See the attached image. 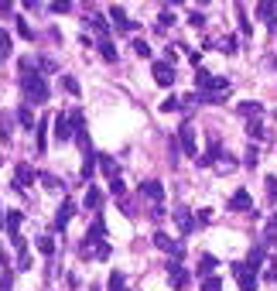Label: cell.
<instances>
[{"instance_id":"obj_8","label":"cell","mask_w":277,"mask_h":291,"mask_svg":"<svg viewBox=\"0 0 277 291\" xmlns=\"http://www.w3.org/2000/svg\"><path fill=\"white\" fill-rule=\"evenodd\" d=\"M110 21H113V24H117L120 31H127V35H130V31H134V28H137V24H134V21L127 18V11H123V7H110Z\"/></svg>"},{"instance_id":"obj_21","label":"cell","mask_w":277,"mask_h":291,"mask_svg":"<svg viewBox=\"0 0 277 291\" xmlns=\"http://www.w3.org/2000/svg\"><path fill=\"white\" fill-rule=\"evenodd\" d=\"M93 172H96V155H86V161H82V182H89Z\"/></svg>"},{"instance_id":"obj_18","label":"cell","mask_w":277,"mask_h":291,"mask_svg":"<svg viewBox=\"0 0 277 291\" xmlns=\"http://www.w3.org/2000/svg\"><path fill=\"white\" fill-rule=\"evenodd\" d=\"M103 236H106V223H103V219H96V223L89 226V233H86V240L93 243V240H103Z\"/></svg>"},{"instance_id":"obj_19","label":"cell","mask_w":277,"mask_h":291,"mask_svg":"<svg viewBox=\"0 0 277 291\" xmlns=\"http://www.w3.org/2000/svg\"><path fill=\"white\" fill-rule=\"evenodd\" d=\"M274 11H277V4H274V0H263V4H257V18H263V21H270V18H274Z\"/></svg>"},{"instance_id":"obj_29","label":"cell","mask_w":277,"mask_h":291,"mask_svg":"<svg viewBox=\"0 0 277 291\" xmlns=\"http://www.w3.org/2000/svg\"><path fill=\"white\" fill-rule=\"evenodd\" d=\"M106 291H123V274H120V271L110 274V281H106Z\"/></svg>"},{"instance_id":"obj_7","label":"cell","mask_w":277,"mask_h":291,"mask_svg":"<svg viewBox=\"0 0 277 291\" xmlns=\"http://www.w3.org/2000/svg\"><path fill=\"white\" fill-rule=\"evenodd\" d=\"M72 213H76V202H72V199H65V202H62V209H59V216H55V223H52V230H65V226H69V219H72Z\"/></svg>"},{"instance_id":"obj_50","label":"cell","mask_w":277,"mask_h":291,"mask_svg":"<svg viewBox=\"0 0 277 291\" xmlns=\"http://www.w3.org/2000/svg\"><path fill=\"white\" fill-rule=\"evenodd\" d=\"M0 165H4V158H0Z\"/></svg>"},{"instance_id":"obj_24","label":"cell","mask_w":277,"mask_h":291,"mask_svg":"<svg viewBox=\"0 0 277 291\" xmlns=\"http://www.w3.org/2000/svg\"><path fill=\"white\" fill-rule=\"evenodd\" d=\"M38 250L45 253V257H52V253H55V240H52L48 233H45V236H38Z\"/></svg>"},{"instance_id":"obj_32","label":"cell","mask_w":277,"mask_h":291,"mask_svg":"<svg viewBox=\"0 0 277 291\" xmlns=\"http://www.w3.org/2000/svg\"><path fill=\"white\" fill-rule=\"evenodd\" d=\"M202 291H222V277H205L202 281Z\"/></svg>"},{"instance_id":"obj_10","label":"cell","mask_w":277,"mask_h":291,"mask_svg":"<svg viewBox=\"0 0 277 291\" xmlns=\"http://www.w3.org/2000/svg\"><path fill=\"white\" fill-rule=\"evenodd\" d=\"M72 137V123H69V113H59L55 116V140H69Z\"/></svg>"},{"instance_id":"obj_17","label":"cell","mask_w":277,"mask_h":291,"mask_svg":"<svg viewBox=\"0 0 277 291\" xmlns=\"http://www.w3.org/2000/svg\"><path fill=\"white\" fill-rule=\"evenodd\" d=\"M69 123H72V134L86 130V116H82V110H69Z\"/></svg>"},{"instance_id":"obj_43","label":"cell","mask_w":277,"mask_h":291,"mask_svg":"<svg viewBox=\"0 0 277 291\" xmlns=\"http://www.w3.org/2000/svg\"><path fill=\"white\" fill-rule=\"evenodd\" d=\"M110 192L117 195V199L123 195V178H110Z\"/></svg>"},{"instance_id":"obj_11","label":"cell","mask_w":277,"mask_h":291,"mask_svg":"<svg viewBox=\"0 0 277 291\" xmlns=\"http://www.w3.org/2000/svg\"><path fill=\"white\" fill-rule=\"evenodd\" d=\"M82 206H86V209H93V213H96L99 206H103V192H99L96 185H89V189H86V199H82Z\"/></svg>"},{"instance_id":"obj_49","label":"cell","mask_w":277,"mask_h":291,"mask_svg":"<svg viewBox=\"0 0 277 291\" xmlns=\"http://www.w3.org/2000/svg\"><path fill=\"white\" fill-rule=\"evenodd\" d=\"M188 21H192V28H198V24H205V18H202L198 11H192V14H188Z\"/></svg>"},{"instance_id":"obj_41","label":"cell","mask_w":277,"mask_h":291,"mask_svg":"<svg viewBox=\"0 0 277 291\" xmlns=\"http://www.w3.org/2000/svg\"><path fill=\"white\" fill-rule=\"evenodd\" d=\"M246 168H257V148H246V158H243Z\"/></svg>"},{"instance_id":"obj_38","label":"cell","mask_w":277,"mask_h":291,"mask_svg":"<svg viewBox=\"0 0 277 291\" xmlns=\"http://www.w3.org/2000/svg\"><path fill=\"white\" fill-rule=\"evenodd\" d=\"M236 18H239V31L250 35V21H246V11H243V7H236Z\"/></svg>"},{"instance_id":"obj_33","label":"cell","mask_w":277,"mask_h":291,"mask_svg":"<svg viewBox=\"0 0 277 291\" xmlns=\"http://www.w3.org/2000/svg\"><path fill=\"white\" fill-rule=\"evenodd\" d=\"M62 86H65V93H72V96H79V82L72 76H62Z\"/></svg>"},{"instance_id":"obj_13","label":"cell","mask_w":277,"mask_h":291,"mask_svg":"<svg viewBox=\"0 0 277 291\" xmlns=\"http://www.w3.org/2000/svg\"><path fill=\"white\" fill-rule=\"evenodd\" d=\"M96 161H99V168L110 175V178H120V165L113 161V155H96Z\"/></svg>"},{"instance_id":"obj_48","label":"cell","mask_w":277,"mask_h":291,"mask_svg":"<svg viewBox=\"0 0 277 291\" xmlns=\"http://www.w3.org/2000/svg\"><path fill=\"white\" fill-rule=\"evenodd\" d=\"M222 48H226V52H236V38H233V35H226V38H222Z\"/></svg>"},{"instance_id":"obj_20","label":"cell","mask_w":277,"mask_h":291,"mask_svg":"<svg viewBox=\"0 0 277 291\" xmlns=\"http://www.w3.org/2000/svg\"><path fill=\"white\" fill-rule=\"evenodd\" d=\"M263 257H267V250H263V247H253V250L246 253V264H250V267H260Z\"/></svg>"},{"instance_id":"obj_31","label":"cell","mask_w":277,"mask_h":291,"mask_svg":"<svg viewBox=\"0 0 277 291\" xmlns=\"http://www.w3.org/2000/svg\"><path fill=\"white\" fill-rule=\"evenodd\" d=\"M154 243H158V247H161L164 253H171V247H175V240H168L164 233H154Z\"/></svg>"},{"instance_id":"obj_2","label":"cell","mask_w":277,"mask_h":291,"mask_svg":"<svg viewBox=\"0 0 277 291\" xmlns=\"http://www.w3.org/2000/svg\"><path fill=\"white\" fill-rule=\"evenodd\" d=\"M233 274H236V281H239V291H257V284H260L257 267H250L243 260V264H233Z\"/></svg>"},{"instance_id":"obj_39","label":"cell","mask_w":277,"mask_h":291,"mask_svg":"<svg viewBox=\"0 0 277 291\" xmlns=\"http://www.w3.org/2000/svg\"><path fill=\"white\" fill-rule=\"evenodd\" d=\"M134 52H137L140 58H147V55H151V48H147V41H140V38H134Z\"/></svg>"},{"instance_id":"obj_36","label":"cell","mask_w":277,"mask_h":291,"mask_svg":"<svg viewBox=\"0 0 277 291\" xmlns=\"http://www.w3.org/2000/svg\"><path fill=\"white\" fill-rule=\"evenodd\" d=\"M18 35H21V38H35V28H28V21L18 18Z\"/></svg>"},{"instance_id":"obj_22","label":"cell","mask_w":277,"mask_h":291,"mask_svg":"<svg viewBox=\"0 0 277 291\" xmlns=\"http://www.w3.org/2000/svg\"><path fill=\"white\" fill-rule=\"evenodd\" d=\"M216 168H219V172H222V175H229V172H233V168H236V161H233V158H229V155H226V151H222V155H219V161H216Z\"/></svg>"},{"instance_id":"obj_46","label":"cell","mask_w":277,"mask_h":291,"mask_svg":"<svg viewBox=\"0 0 277 291\" xmlns=\"http://www.w3.org/2000/svg\"><path fill=\"white\" fill-rule=\"evenodd\" d=\"M164 24H168V28H171V24H175V14H171V11H168V7H164V11H161V28H164Z\"/></svg>"},{"instance_id":"obj_47","label":"cell","mask_w":277,"mask_h":291,"mask_svg":"<svg viewBox=\"0 0 277 291\" xmlns=\"http://www.w3.org/2000/svg\"><path fill=\"white\" fill-rule=\"evenodd\" d=\"M48 148V140H45V123H38V151Z\"/></svg>"},{"instance_id":"obj_44","label":"cell","mask_w":277,"mask_h":291,"mask_svg":"<svg viewBox=\"0 0 277 291\" xmlns=\"http://www.w3.org/2000/svg\"><path fill=\"white\" fill-rule=\"evenodd\" d=\"M38 72H55V62L52 58H38Z\"/></svg>"},{"instance_id":"obj_1","label":"cell","mask_w":277,"mask_h":291,"mask_svg":"<svg viewBox=\"0 0 277 291\" xmlns=\"http://www.w3.org/2000/svg\"><path fill=\"white\" fill-rule=\"evenodd\" d=\"M21 86H24V96L31 99V103H45V99L52 96L45 76L31 65V58H21Z\"/></svg>"},{"instance_id":"obj_5","label":"cell","mask_w":277,"mask_h":291,"mask_svg":"<svg viewBox=\"0 0 277 291\" xmlns=\"http://www.w3.org/2000/svg\"><path fill=\"white\" fill-rule=\"evenodd\" d=\"M35 168L31 165H18L14 168V192H21V189H28V185H35Z\"/></svg>"},{"instance_id":"obj_6","label":"cell","mask_w":277,"mask_h":291,"mask_svg":"<svg viewBox=\"0 0 277 291\" xmlns=\"http://www.w3.org/2000/svg\"><path fill=\"white\" fill-rule=\"evenodd\" d=\"M168 277H171V284H175V288H188V281H192L188 271L181 267L178 260H171V264H168Z\"/></svg>"},{"instance_id":"obj_16","label":"cell","mask_w":277,"mask_h":291,"mask_svg":"<svg viewBox=\"0 0 277 291\" xmlns=\"http://www.w3.org/2000/svg\"><path fill=\"white\" fill-rule=\"evenodd\" d=\"M4 219H7V226H4V230L11 233V236H18V230H21V219H24V216H21L18 209H11V213L4 216Z\"/></svg>"},{"instance_id":"obj_42","label":"cell","mask_w":277,"mask_h":291,"mask_svg":"<svg viewBox=\"0 0 277 291\" xmlns=\"http://www.w3.org/2000/svg\"><path fill=\"white\" fill-rule=\"evenodd\" d=\"M178 106H181V99H175V96H168L164 103H161V110H164V113H171V110H178Z\"/></svg>"},{"instance_id":"obj_30","label":"cell","mask_w":277,"mask_h":291,"mask_svg":"<svg viewBox=\"0 0 277 291\" xmlns=\"http://www.w3.org/2000/svg\"><path fill=\"white\" fill-rule=\"evenodd\" d=\"M93 28H96V31L103 35V38L110 35V24H106V18H103V14H93Z\"/></svg>"},{"instance_id":"obj_14","label":"cell","mask_w":277,"mask_h":291,"mask_svg":"<svg viewBox=\"0 0 277 291\" xmlns=\"http://www.w3.org/2000/svg\"><path fill=\"white\" fill-rule=\"evenodd\" d=\"M260 110H263V106H260L257 99H243V103H239V106H236V113L250 116V120H257V116H260Z\"/></svg>"},{"instance_id":"obj_27","label":"cell","mask_w":277,"mask_h":291,"mask_svg":"<svg viewBox=\"0 0 277 291\" xmlns=\"http://www.w3.org/2000/svg\"><path fill=\"white\" fill-rule=\"evenodd\" d=\"M11 127H14V120L7 113H0V137H4V140H11Z\"/></svg>"},{"instance_id":"obj_9","label":"cell","mask_w":277,"mask_h":291,"mask_svg":"<svg viewBox=\"0 0 277 291\" xmlns=\"http://www.w3.org/2000/svg\"><path fill=\"white\" fill-rule=\"evenodd\" d=\"M229 209H233V213H243V209H253V199H250V192H246V189H236V195L229 199Z\"/></svg>"},{"instance_id":"obj_4","label":"cell","mask_w":277,"mask_h":291,"mask_svg":"<svg viewBox=\"0 0 277 291\" xmlns=\"http://www.w3.org/2000/svg\"><path fill=\"white\" fill-rule=\"evenodd\" d=\"M151 76H154V82H158V86H171V82H175V69L161 58V62H154V65H151Z\"/></svg>"},{"instance_id":"obj_3","label":"cell","mask_w":277,"mask_h":291,"mask_svg":"<svg viewBox=\"0 0 277 291\" xmlns=\"http://www.w3.org/2000/svg\"><path fill=\"white\" fill-rule=\"evenodd\" d=\"M178 140H181V151H185L188 158H195L198 144H195V123H192V120H185V123H181V130H178Z\"/></svg>"},{"instance_id":"obj_28","label":"cell","mask_w":277,"mask_h":291,"mask_svg":"<svg viewBox=\"0 0 277 291\" xmlns=\"http://www.w3.org/2000/svg\"><path fill=\"white\" fill-rule=\"evenodd\" d=\"M7 55H11V35H7V31L0 28V62H4Z\"/></svg>"},{"instance_id":"obj_12","label":"cell","mask_w":277,"mask_h":291,"mask_svg":"<svg viewBox=\"0 0 277 291\" xmlns=\"http://www.w3.org/2000/svg\"><path fill=\"white\" fill-rule=\"evenodd\" d=\"M140 192L147 195V199H151V202H161V195H164V185H161V182H154V178H151V182H144V185H140Z\"/></svg>"},{"instance_id":"obj_45","label":"cell","mask_w":277,"mask_h":291,"mask_svg":"<svg viewBox=\"0 0 277 291\" xmlns=\"http://www.w3.org/2000/svg\"><path fill=\"white\" fill-rule=\"evenodd\" d=\"M69 7H72V4H69V0H55V4H52V11H55V14H65V11H69Z\"/></svg>"},{"instance_id":"obj_35","label":"cell","mask_w":277,"mask_h":291,"mask_svg":"<svg viewBox=\"0 0 277 291\" xmlns=\"http://www.w3.org/2000/svg\"><path fill=\"white\" fill-rule=\"evenodd\" d=\"M11 288H14V274L4 267V274H0V291H11Z\"/></svg>"},{"instance_id":"obj_34","label":"cell","mask_w":277,"mask_h":291,"mask_svg":"<svg viewBox=\"0 0 277 291\" xmlns=\"http://www.w3.org/2000/svg\"><path fill=\"white\" fill-rule=\"evenodd\" d=\"M38 178H41V185H45V189H62V182L55 178V175H48V172H45V175H38Z\"/></svg>"},{"instance_id":"obj_15","label":"cell","mask_w":277,"mask_h":291,"mask_svg":"<svg viewBox=\"0 0 277 291\" xmlns=\"http://www.w3.org/2000/svg\"><path fill=\"white\" fill-rule=\"evenodd\" d=\"M175 219H178L181 233H192V230H195V223H192V213H188L185 206H178V209H175Z\"/></svg>"},{"instance_id":"obj_40","label":"cell","mask_w":277,"mask_h":291,"mask_svg":"<svg viewBox=\"0 0 277 291\" xmlns=\"http://www.w3.org/2000/svg\"><path fill=\"white\" fill-rule=\"evenodd\" d=\"M250 137H253V140L263 137V123H260V120H250Z\"/></svg>"},{"instance_id":"obj_37","label":"cell","mask_w":277,"mask_h":291,"mask_svg":"<svg viewBox=\"0 0 277 291\" xmlns=\"http://www.w3.org/2000/svg\"><path fill=\"white\" fill-rule=\"evenodd\" d=\"M263 277H267V281H277V257H270V260H267V271H263Z\"/></svg>"},{"instance_id":"obj_25","label":"cell","mask_w":277,"mask_h":291,"mask_svg":"<svg viewBox=\"0 0 277 291\" xmlns=\"http://www.w3.org/2000/svg\"><path fill=\"white\" fill-rule=\"evenodd\" d=\"M212 271H216V257H202V264H198V277H209Z\"/></svg>"},{"instance_id":"obj_26","label":"cell","mask_w":277,"mask_h":291,"mask_svg":"<svg viewBox=\"0 0 277 291\" xmlns=\"http://www.w3.org/2000/svg\"><path fill=\"white\" fill-rule=\"evenodd\" d=\"M99 52H103V58H106V62H113V58H117V45H113V41H99Z\"/></svg>"},{"instance_id":"obj_23","label":"cell","mask_w":277,"mask_h":291,"mask_svg":"<svg viewBox=\"0 0 277 291\" xmlns=\"http://www.w3.org/2000/svg\"><path fill=\"white\" fill-rule=\"evenodd\" d=\"M18 123L24 130H31V123H35V116H31V106H21L18 110Z\"/></svg>"}]
</instances>
